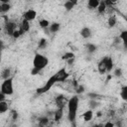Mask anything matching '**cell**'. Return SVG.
Masks as SVG:
<instances>
[{"label":"cell","instance_id":"23","mask_svg":"<svg viewBox=\"0 0 127 127\" xmlns=\"http://www.w3.org/2000/svg\"><path fill=\"white\" fill-rule=\"evenodd\" d=\"M85 49H86L88 54H93V53H95L97 51V46L94 45L93 43H87L85 45Z\"/></svg>","mask_w":127,"mask_h":127},{"label":"cell","instance_id":"35","mask_svg":"<svg viewBox=\"0 0 127 127\" xmlns=\"http://www.w3.org/2000/svg\"><path fill=\"white\" fill-rule=\"evenodd\" d=\"M88 96L91 97L92 99H95V98L97 97V94H96V93H88Z\"/></svg>","mask_w":127,"mask_h":127},{"label":"cell","instance_id":"15","mask_svg":"<svg viewBox=\"0 0 127 127\" xmlns=\"http://www.w3.org/2000/svg\"><path fill=\"white\" fill-rule=\"evenodd\" d=\"M60 29H61V24L59 22H53V23H51V25L49 27V31L53 34L58 33L60 31Z\"/></svg>","mask_w":127,"mask_h":127},{"label":"cell","instance_id":"9","mask_svg":"<svg viewBox=\"0 0 127 127\" xmlns=\"http://www.w3.org/2000/svg\"><path fill=\"white\" fill-rule=\"evenodd\" d=\"M93 116H94V113H93L92 109H88V110L84 111L82 113V115H81V117H82L84 122H90L93 119Z\"/></svg>","mask_w":127,"mask_h":127},{"label":"cell","instance_id":"26","mask_svg":"<svg viewBox=\"0 0 127 127\" xmlns=\"http://www.w3.org/2000/svg\"><path fill=\"white\" fill-rule=\"evenodd\" d=\"M39 25H40V27L42 29H49V27L51 25V22L49 20H47V19H41L39 21Z\"/></svg>","mask_w":127,"mask_h":127},{"label":"cell","instance_id":"12","mask_svg":"<svg viewBox=\"0 0 127 127\" xmlns=\"http://www.w3.org/2000/svg\"><path fill=\"white\" fill-rule=\"evenodd\" d=\"M117 16L115 14H111L109 15L108 19H107V26L109 28H114L117 25Z\"/></svg>","mask_w":127,"mask_h":127},{"label":"cell","instance_id":"6","mask_svg":"<svg viewBox=\"0 0 127 127\" xmlns=\"http://www.w3.org/2000/svg\"><path fill=\"white\" fill-rule=\"evenodd\" d=\"M67 102H68V99H66L65 96L63 94H59L55 97V104H56V107L59 109H64L67 105Z\"/></svg>","mask_w":127,"mask_h":127},{"label":"cell","instance_id":"34","mask_svg":"<svg viewBox=\"0 0 127 127\" xmlns=\"http://www.w3.org/2000/svg\"><path fill=\"white\" fill-rule=\"evenodd\" d=\"M5 100H6V95L0 92V101H5Z\"/></svg>","mask_w":127,"mask_h":127},{"label":"cell","instance_id":"37","mask_svg":"<svg viewBox=\"0 0 127 127\" xmlns=\"http://www.w3.org/2000/svg\"><path fill=\"white\" fill-rule=\"evenodd\" d=\"M73 62H74V59H72V60H69V61H67V64H72Z\"/></svg>","mask_w":127,"mask_h":127},{"label":"cell","instance_id":"27","mask_svg":"<svg viewBox=\"0 0 127 127\" xmlns=\"http://www.w3.org/2000/svg\"><path fill=\"white\" fill-rule=\"evenodd\" d=\"M120 97L124 100L127 101V85H123L120 89Z\"/></svg>","mask_w":127,"mask_h":127},{"label":"cell","instance_id":"32","mask_svg":"<svg viewBox=\"0 0 127 127\" xmlns=\"http://www.w3.org/2000/svg\"><path fill=\"white\" fill-rule=\"evenodd\" d=\"M89 105H90V107H91L90 109H92V110H93V109H94L96 106H98V102H97L95 99H91V100H90Z\"/></svg>","mask_w":127,"mask_h":127},{"label":"cell","instance_id":"18","mask_svg":"<svg viewBox=\"0 0 127 127\" xmlns=\"http://www.w3.org/2000/svg\"><path fill=\"white\" fill-rule=\"evenodd\" d=\"M19 27L23 30L24 33H27V32L30 31V28H31V26H30V22L27 21V20H25V19H23V20L21 21V24H20Z\"/></svg>","mask_w":127,"mask_h":127},{"label":"cell","instance_id":"38","mask_svg":"<svg viewBox=\"0 0 127 127\" xmlns=\"http://www.w3.org/2000/svg\"><path fill=\"white\" fill-rule=\"evenodd\" d=\"M126 21H127V18H126Z\"/></svg>","mask_w":127,"mask_h":127},{"label":"cell","instance_id":"21","mask_svg":"<svg viewBox=\"0 0 127 127\" xmlns=\"http://www.w3.org/2000/svg\"><path fill=\"white\" fill-rule=\"evenodd\" d=\"M1 77L3 78V80L8 79L11 77V68L10 67H5L2 69L1 71Z\"/></svg>","mask_w":127,"mask_h":127},{"label":"cell","instance_id":"3","mask_svg":"<svg viewBox=\"0 0 127 127\" xmlns=\"http://www.w3.org/2000/svg\"><path fill=\"white\" fill-rule=\"evenodd\" d=\"M58 82H60V78H59L58 73L56 72V73H54L52 76H50V78L46 81V83H45L43 86L38 87V88L36 89V93H37L38 95L45 94V93H47L49 90H51L52 87H53L56 83H58Z\"/></svg>","mask_w":127,"mask_h":127},{"label":"cell","instance_id":"13","mask_svg":"<svg viewBox=\"0 0 127 127\" xmlns=\"http://www.w3.org/2000/svg\"><path fill=\"white\" fill-rule=\"evenodd\" d=\"M11 4L10 2H0V12L2 14H6L10 11L11 9Z\"/></svg>","mask_w":127,"mask_h":127},{"label":"cell","instance_id":"30","mask_svg":"<svg viewBox=\"0 0 127 127\" xmlns=\"http://www.w3.org/2000/svg\"><path fill=\"white\" fill-rule=\"evenodd\" d=\"M113 74H114V76H116V77H121L122 74H123L122 68H120V67H116V68L114 69V71H113Z\"/></svg>","mask_w":127,"mask_h":127},{"label":"cell","instance_id":"36","mask_svg":"<svg viewBox=\"0 0 127 127\" xmlns=\"http://www.w3.org/2000/svg\"><path fill=\"white\" fill-rule=\"evenodd\" d=\"M90 127H103V124H101V123H95V124L91 125Z\"/></svg>","mask_w":127,"mask_h":127},{"label":"cell","instance_id":"1","mask_svg":"<svg viewBox=\"0 0 127 127\" xmlns=\"http://www.w3.org/2000/svg\"><path fill=\"white\" fill-rule=\"evenodd\" d=\"M78 105H79V98L77 95H73L68 99L66 108H67V119L68 121L75 126V119L77 115V110H78Z\"/></svg>","mask_w":127,"mask_h":127},{"label":"cell","instance_id":"2","mask_svg":"<svg viewBox=\"0 0 127 127\" xmlns=\"http://www.w3.org/2000/svg\"><path fill=\"white\" fill-rule=\"evenodd\" d=\"M49 64V59L42 55V54H35L34 59H33V67L31 69V74L36 75L38 74L41 70H43L47 65Z\"/></svg>","mask_w":127,"mask_h":127},{"label":"cell","instance_id":"19","mask_svg":"<svg viewBox=\"0 0 127 127\" xmlns=\"http://www.w3.org/2000/svg\"><path fill=\"white\" fill-rule=\"evenodd\" d=\"M106 68H107V72H111L114 68V62L113 59L110 56H107V62H106Z\"/></svg>","mask_w":127,"mask_h":127},{"label":"cell","instance_id":"33","mask_svg":"<svg viewBox=\"0 0 127 127\" xmlns=\"http://www.w3.org/2000/svg\"><path fill=\"white\" fill-rule=\"evenodd\" d=\"M103 127H115V124L111 121H106L104 124H103Z\"/></svg>","mask_w":127,"mask_h":127},{"label":"cell","instance_id":"4","mask_svg":"<svg viewBox=\"0 0 127 127\" xmlns=\"http://www.w3.org/2000/svg\"><path fill=\"white\" fill-rule=\"evenodd\" d=\"M0 92L5 94L6 96L12 95L14 93V86H13V77H10L8 79H5L1 82L0 86Z\"/></svg>","mask_w":127,"mask_h":127},{"label":"cell","instance_id":"28","mask_svg":"<svg viewBox=\"0 0 127 127\" xmlns=\"http://www.w3.org/2000/svg\"><path fill=\"white\" fill-rule=\"evenodd\" d=\"M47 45H48V41H47L46 38H41V39L39 40V42H38V48H39L40 50L45 49V48L47 47Z\"/></svg>","mask_w":127,"mask_h":127},{"label":"cell","instance_id":"31","mask_svg":"<svg viewBox=\"0 0 127 127\" xmlns=\"http://www.w3.org/2000/svg\"><path fill=\"white\" fill-rule=\"evenodd\" d=\"M18 117H19L18 112H17V111H15V110H13V111L11 112V119H12L13 123H16V121H17Z\"/></svg>","mask_w":127,"mask_h":127},{"label":"cell","instance_id":"11","mask_svg":"<svg viewBox=\"0 0 127 127\" xmlns=\"http://www.w3.org/2000/svg\"><path fill=\"white\" fill-rule=\"evenodd\" d=\"M77 4V1H73V0H66V1H64V8L65 9V11H67V12H69V11H71L73 8H74V6Z\"/></svg>","mask_w":127,"mask_h":127},{"label":"cell","instance_id":"7","mask_svg":"<svg viewBox=\"0 0 127 127\" xmlns=\"http://www.w3.org/2000/svg\"><path fill=\"white\" fill-rule=\"evenodd\" d=\"M36 17H37V11L35 9H32V8L26 10L23 13V19H25V20H27L29 22L34 21L36 19Z\"/></svg>","mask_w":127,"mask_h":127},{"label":"cell","instance_id":"29","mask_svg":"<svg viewBox=\"0 0 127 127\" xmlns=\"http://www.w3.org/2000/svg\"><path fill=\"white\" fill-rule=\"evenodd\" d=\"M84 91H85V88H84V86L81 85V84H78V85L75 87V93H76V95L82 94Z\"/></svg>","mask_w":127,"mask_h":127},{"label":"cell","instance_id":"22","mask_svg":"<svg viewBox=\"0 0 127 127\" xmlns=\"http://www.w3.org/2000/svg\"><path fill=\"white\" fill-rule=\"evenodd\" d=\"M96 10H97V12H98L99 15H103L107 11V6L105 4V1H100L99 6H98V8Z\"/></svg>","mask_w":127,"mask_h":127},{"label":"cell","instance_id":"25","mask_svg":"<svg viewBox=\"0 0 127 127\" xmlns=\"http://www.w3.org/2000/svg\"><path fill=\"white\" fill-rule=\"evenodd\" d=\"M8 108H9V106H8V103H7L6 100L5 101H0V114L6 113L8 111Z\"/></svg>","mask_w":127,"mask_h":127},{"label":"cell","instance_id":"5","mask_svg":"<svg viewBox=\"0 0 127 127\" xmlns=\"http://www.w3.org/2000/svg\"><path fill=\"white\" fill-rule=\"evenodd\" d=\"M3 29H4V32L6 35L12 37L14 32L17 30V24L13 21H7V22H5Z\"/></svg>","mask_w":127,"mask_h":127},{"label":"cell","instance_id":"8","mask_svg":"<svg viewBox=\"0 0 127 127\" xmlns=\"http://www.w3.org/2000/svg\"><path fill=\"white\" fill-rule=\"evenodd\" d=\"M106 62H107V56L103 57L97 64V70L100 74H104L107 72V68H106Z\"/></svg>","mask_w":127,"mask_h":127},{"label":"cell","instance_id":"20","mask_svg":"<svg viewBox=\"0 0 127 127\" xmlns=\"http://www.w3.org/2000/svg\"><path fill=\"white\" fill-rule=\"evenodd\" d=\"M64 116V109H59L57 108V110L54 112V120L56 122H59Z\"/></svg>","mask_w":127,"mask_h":127},{"label":"cell","instance_id":"14","mask_svg":"<svg viewBox=\"0 0 127 127\" xmlns=\"http://www.w3.org/2000/svg\"><path fill=\"white\" fill-rule=\"evenodd\" d=\"M49 123H50L49 117L41 116L38 118V127H46V126H48Z\"/></svg>","mask_w":127,"mask_h":127},{"label":"cell","instance_id":"24","mask_svg":"<svg viewBox=\"0 0 127 127\" xmlns=\"http://www.w3.org/2000/svg\"><path fill=\"white\" fill-rule=\"evenodd\" d=\"M75 57H74V53L73 52H66V53H64L63 56H62V60L63 61H69V60H72V59H74Z\"/></svg>","mask_w":127,"mask_h":127},{"label":"cell","instance_id":"16","mask_svg":"<svg viewBox=\"0 0 127 127\" xmlns=\"http://www.w3.org/2000/svg\"><path fill=\"white\" fill-rule=\"evenodd\" d=\"M118 37H119L121 43L123 44V47L127 49V30H123V31H121V33L119 34Z\"/></svg>","mask_w":127,"mask_h":127},{"label":"cell","instance_id":"17","mask_svg":"<svg viewBox=\"0 0 127 127\" xmlns=\"http://www.w3.org/2000/svg\"><path fill=\"white\" fill-rule=\"evenodd\" d=\"M99 3H100L99 0H88L87 3H86V5H87L88 9L94 10V9H97V8H98Z\"/></svg>","mask_w":127,"mask_h":127},{"label":"cell","instance_id":"10","mask_svg":"<svg viewBox=\"0 0 127 127\" xmlns=\"http://www.w3.org/2000/svg\"><path fill=\"white\" fill-rule=\"evenodd\" d=\"M79 34L83 39H89L91 37V35H92V31H91V29L89 27H83V28L80 29Z\"/></svg>","mask_w":127,"mask_h":127}]
</instances>
